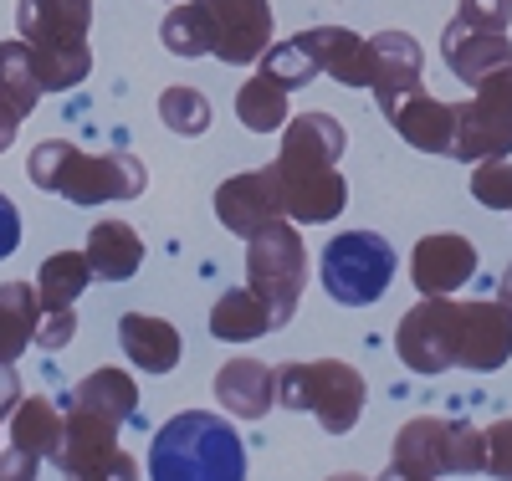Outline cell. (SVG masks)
<instances>
[{
    "instance_id": "cell-1",
    "label": "cell",
    "mask_w": 512,
    "mask_h": 481,
    "mask_svg": "<svg viewBox=\"0 0 512 481\" xmlns=\"http://www.w3.org/2000/svg\"><path fill=\"white\" fill-rule=\"evenodd\" d=\"M344 123L333 113L313 108V113H297L282 123V149L267 164L277 195H282V215L292 226H328L344 215L349 205V180L338 159H344Z\"/></svg>"
},
{
    "instance_id": "cell-2",
    "label": "cell",
    "mask_w": 512,
    "mask_h": 481,
    "mask_svg": "<svg viewBox=\"0 0 512 481\" xmlns=\"http://www.w3.org/2000/svg\"><path fill=\"white\" fill-rule=\"evenodd\" d=\"M26 180L36 190H47L67 205H118V200H139L149 174L134 154H88L67 139H47L36 144L26 159Z\"/></svg>"
},
{
    "instance_id": "cell-3",
    "label": "cell",
    "mask_w": 512,
    "mask_h": 481,
    "mask_svg": "<svg viewBox=\"0 0 512 481\" xmlns=\"http://www.w3.org/2000/svg\"><path fill=\"white\" fill-rule=\"evenodd\" d=\"M93 0H16V36L26 41L41 93H72L88 82Z\"/></svg>"
},
{
    "instance_id": "cell-4",
    "label": "cell",
    "mask_w": 512,
    "mask_h": 481,
    "mask_svg": "<svg viewBox=\"0 0 512 481\" xmlns=\"http://www.w3.org/2000/svg\"><path fill=\"white\" fill-rule=\"evenodd\" d=\"M149 481H246V446L226 415L180 410L154 430Z\"/></svg>"
},
{
    "instance_id": "cell-5",
    "label": "cell",
    "mask_w": 512,
    "mask_h": 481,
    "mask_svg": "<svg viewBox=\"0 0 512 481\" xmlns=\"http://www.w3.org/2000/svg\"><path fill=\"white\" fill-rule=\"evenodd\" d=\"M277 405L297 415H318L328 435H349L364 420L369 384L344 359H318V364H282L277 369Z\"/></svg>"
},
{
    "instance_id": "cell-6",
    "label": "cell",
    "mask_w": 512,
    "mask_h": 481,
    "mask_svg": "<svg viewBox=\"0 0 512 481\" xmlns=\"http://www.w3.org/2000/svg\"><path fill=\"white\" fill-rule=\"evenodd\" d=\"M390 466L405 471L410 481L472 476L482 471V430L472 420H441V415L405 420L390 446Z\"/></svg>"
},
{
    "instance_id": "cell-7",
    "label": "cell",
    "mask_w": 512,
    "mask_h": 481,
    "mask_svg": "<svg viewBox=\"0 0 512 481\" xmlns=\"http://www.w3.org/2000/svg\"><path fill=\"white\" fill-rule=\"evenodd\" d=\"M246 287L267 302L272 328H287L308 287V246L292 221H272L246 241Z\"/></svg>"
},
{
    "instance_id": "cell-8",
    "label": "cell",
    "mask_w": 512,
    "mask_h": 481,
    "mask_svg": "<svg viewBox=\"0 0 512 481\" xmlns=\"http://www.w3.org/2000/svg\"><path fill=\"white\" fill-rule=\"evenodd\" d=\"M323 292L344 308H374L395 282V246L379 231H338L318 261Z\"/></svg>"
},
{
    "instance_id": "cell-9",
    "label": "cell",
    "mask_w": 512,
    "mask_h": 481,
    "mask_svg": "<svg viewBox=\"0 0 512 481\" xmlns=\"http://www.w3.org/2000/svg\"><path fill=\"white\" fill-rule=\"evenodd\" d=\"M456 113V139L451 159L482 164V159H507L512 154V67L482 77L466 103H451Z\"/></svg>"
},
{
    "instance_id": "cell-10",
    "label": "cell",
    "mask_w": 512,
    "mask_h": 481,
    "mask_svg": "<svg viewBox=\"0 0 512 481\" xmlns=\"http://www.w3.org/2000/svg\"><path fill=\"white\" fill-rule=\"evenodd\" d=\"M456 297H420L395 328V354L415 374H446L456 369Z\"/></svg>"
},
{
    "instance_id": "cell-11",
    "label": "cell",
    "mask_w": 512,
    "mask_h": 481,
    "mask_svg": "<svg viewBox=\"0 0 512 481\" xmlns=\"http://www.w3.org/2000/svg\"><path fill=\"white\" fill-rule=\"evenodd\" d=\"M210 31V57L226 67H246L272 47V6L267 0H195Z\"/></svg>"
},
{
    "instance_id": "cell-12",
    "label": "cell",
    "mask_w": 512,
    "mask_h": 481,
    "mask_svg": "<svg viewBox=\"0 0 512 481\" xmlns=\"http://www.w3.org/2000/svg\"><path fill=\"white\" fill-rule=\"evenodd\" d=\"M512 359V313L502 302H461L456 318V369L466 374H497Z\"/></svg>"
},
{
    "instance_id": "cell-13",
    "label": "cell",
    "mask_w": 512,
    "mask_h": 481,
    "mask_svg": "<svg viewBox=\"0 0 512 481\" xmlns=\"http://www.w3.org/2000/svg\"><path fill=\"white\" fill-rule=\"evenodd\" d=\"M216 221L231 236H241V241H251L256 231H267L272 221H287L272 169H246V174L221 180V190H216Z\"/></svg>"
},
{
    "instance_id": "cell-14",
    "label": "cell",
    "mask_w": 512,
    "mask_h": 481,
    "mask_svg": "<svg viewBox=\"0 0 512 481\" xmlns=\"http://www.w3.org/2000/svg\"><path fill=\"white\" fill-rule=\"evenodd\" d=\"M477 277V246L456 236V231H436L420 236L415 256H410V282L420 297H456L466 282Z\"/></svg>"
},
{
    "instance_id": "cell-15",
    "label": "cell",
    "mask_w": 512,
    "mask_h": 481,
    "mask_svg": "<svg viewBox=\"0 0 512 481\" xmlns=\"http://www.w3.org/2000/svg\"><path fill=\"white\" fill-rule=\"evenodd\" d=\"M297 47L308 52V62L333 77L338 87H369L374 77V62H369V36L349 31V26H308L292 36Z\"/></svg>"
},
{
    "instance_id": "cell-16",
    "label": "cell",
    "mask_w": 512,
    "mask_h": 481,
    "mask_svg": "<svg viewBox=\"0 0 512 481\" xmlns=\"http://www.w3.org/2000/svg\"><path fill=\"white\" fill-rule=\"evenodd\" d=\"M384 118H390V128L420 154H451V139H456V113L451 103L431 98L425 87H415V93H400L395 103L379 108Z\"/></svg>"
},
{
    "instance_id": "cell-17",
    "label": "cell",
    "mask_w": 512,
    "mask_h": 481,
    "mask_svg": "<svg viewBox=\"0 0 512 481\" xmlns=\"http://www.w3.org/2000/svg\"><path fill=\"white\" fill-rule=\"evenodd\" d=\"M441 57L466 87H477L482 77L512 67V41H507V31H482V26L451 21L441 31Z\"/></svg>"
},
{
    "instance_id": "cell-18",
    "label": "cell",
    "mask_w": 512,
    "mask_h": 481,
    "mask_svg": "<svg viewBox=\"0 0 512 481\" xmlns=\"http://www.w3.org/2000/svg\"><path fill=\"white\" fill-rule=\"evenodd\" d=\"M369 62H374V77H369V93L374 103H395L400 93H415L420 72H425V57H420V41L410 31H379L369 36Z\"/></svg>"
},
{
    "instance_id": "cell-19",
    "label": "cell",
    "mask_w": 512,
    "mask_h": 481,
    "mask_svg": "<svg viewBox=\"0 0 512 481\" xmlns=\"http://www.w3.org/2000/svg\"><path fill=\"white\" fill-rule=\"evenodd\" d=\"M118 451V425L93 415V410H82V405H67L62 415V435H57V451L47 456L62 476H77V471H88L98 461H108Z\"/></svg>"
},
{
    "instance_id": "cell-20",
    "label": "cell",
    "mask_w": 512,
    "mask_h": 481,
    "mask_svg": "<svg viewBox=\"0 0 512 481\" xmlns=\"http://www.w3.org/2000/svg\"><path fill=\"white\" fill-rule=\"evenodd\" d=\"M216 400L236 420H262L277 405V369L262 359H231L216 374Z\"/></svg>"
},
{
    "instance_id": "cell-21",
    "label": "cell",
    "mask_w": 512,
    "mask_h": 481,
    "mask_svg": "<svg viewBox=\"0 0 512 481\" xmlns=\"http://www.w3.org/2000/svg\"><path fill=\"white\" fill-rule=\"evenodd\" d=\"M118 343H123L128 364L144 369V374H169L180 364V354H185L180 328L154 318V313H123L118 318Z\"/></svg>"
},
{
    "instance_id": "cell-22",
    "label": "cell",
    "mask_w": 512,
    "mask_h": 481,
    "mask_svg": "<svg viewBox=\"0 0 512 481\" xmlns=\"http://www.w3.org/2000/svg\"><path fill=\"white\" fill-rule=\"evenodd\" d=\"M82 256H88L93 277H103V282H128V277L144 267V241H139V231L128 226V221H98V226L88 231V246H82Z\"/></svg>"
},
{
    "instance_id": "cell-23",
    "label": "cell",
    "mask_w": 512,
    "mask_h": 481,
    "mask_svg": "<svg viewBox=\"0 0 512 481\" xmlns=\"http://www.w3.org/2000/svg\"><path fill=\"white\" fill-rule=\"evenodd\" d=\"M67 405H82V410H93V415H103V420H113L123 430V425L139 420V384L128 379L123 369L108 364V369H93L88 379H77Z\"/></svg>"
},
{
    "instance_id": "cell-24",
    "label": "cell",
    "mask_w": 512,
    "mask_h": 481,
    "mask_svg": "<svg viewBox=\"0 0 512 481\" xmlns=\"http://www.w3.org/2000/svg\"><path fill=\"white\" fill-rule=\"evenodd\" d=\"M210 333L221 343H256L262 333H272V313L251 287H231V292L216 297V308H210Z\"/></svg>"
},
{
    "instance_id": "cell-25",
    "label": "cell",
    "mask_w": 512,
    "mask_h": 481,
    "mask_svg": "<svg viewBox=\"0 0 512 481\" xmlns=\"http://www.w3.org/2000/svg\"><path fill=\"white\" fill-rule=\"evenodd\" d=\"M41 323V302L31 282H6L0 287V364H16Z\"/></svg>"
},
{
    "instance_id": "cell-26",
    "label": "cell",
    "mask_w": 512,
    "mask_h": 481,
    "mask_svg": "<svg viewBox=\"0 0 512 481\" xmlns=\"http://www.w3.org/2000/svg\"><path fill=\"white\" fill-rule=\"evenodd\" d=\"M93 282V267H88V256L82 251H57L41 261V272H36V302H41V313H57V308H77V297L88 292Z\"/></svg>"
},
{
    "instance_id": "cell-27",
    "label": "cell",
    "mask_w": 512,
    "mask_h": 481,
    "mask_svg": "<svg viewBox=\"0 0 512 481\" xmlns=\"http://www.w3.org/2000/svg\"><path fill=\"white\" fill-rule=\"evenodd\" d=\"M236 118L251 128V134H282L287 113V87H277L267 72H251L236 93Z\"/></svg>"
},
{
    "instance_id": "cell-28",
    "label": "cell",
    "mask_w": 512,
    "mask_h": 481,
    "mask_svg": "<svg viewBox=\"0 0 512 481\" xmlns=\"http://www.w3.org/2000/svg\"><path fill=\"white\" fill-rule=\"evenodd\" d=\"M57 435H62V410L47 395H21V405L11 410V446L36 451L47 461L57 451Z\"/></svg>"
},
{
    "instance_id": "cell-29",
    "label": "cell",
    "mask_w": 512,
    "mask_h": 481,
    "mask_svg": "<svg viewBox=\"0 0 512 481\" xmlns=\"http://www.w3.org/2000/svg\"><path fill=\"white\" fill-rule=\"evenodd\" d=\"M41 103V82H36V67H31V52L26 41H0V108L26 118L31 108Z\"/></svg>"
},
{
    "instance_id": "cell-30",
    "label": "cell",
    "mask_w": 512,
    "mask_h": 481,
    "mask_svg": "<svg viewBox=\"0 0 512 481\" xmlns=\"http://www.w3.org/2000/svg\"><path fill=\"white\" fill-rule=\"evenodd\" d=\"M159 41H164V52H175L185 62L210 57V31H205V21L195 11V0H180V6L159 21Z\"/></svg>"
},
{
    "instance_id": "cell-31",
    "label": "cell",
    "mask_w": 512,
    "mask_h": 481,
    "mask_svg": "<svg viewBox=\"0 0 512 481\" xmlns=\"http://www.w3.org/2000/svg\"><path fill=\"white\" fill-rule=\"evenodd\" d=\"M159 118L169 123V134L200 139L210 128V98L195 93V87H164V93H159Z\"/></svg>"
},
{
    "instance_id": "cell-32",
    "label": "cell",
    "mask_w": 512,
    "mask_h": 481,
    "mask_svg": "<svg viewBox=\"0 0 512 481\" xmlns=\"http://www.w3.org/2000/svg\"><path fill=\"white\" fill-rule=\"evenodd\" d=\"M256 72H267L277 87H287V93H297V87H308L318 77V67L308 62V52L297 47V41H277V47H267L262 57H256Z\"/></svg>"
},
{
    "instance_id": "cell-33",
    "label": "cell",
    "mask_w": 512,
    "mask_h": 481,
    "mask_svg": "<svg viewBox=\"0 0 512 481\" xmlns=\"http://www.w3.org/2000/svg\"><path fill=\"white\" fill-rule=\"evenodd\" d=\"M472 195L482 200V210H512V164L507 159L472 164Z\"/></svg>"
},
{
    "instance_id": "cell-34",
    "label": "cell",
    "mask_w": 512,
    "mask_h": 481,
    "mask_svg": "<svg viewBox=\"0 0 512 481\" xmlns=\"http://www.w3.org/2000/svg\"><path fill=\"white\" fill-rule=\"evenodd\" d=\"M482 471L497 481H512V415L482 430Z\"/></svg>"
},
{
    "instance_id": "cell-35",
    "label": "cell",
    "mask_w": 512,
    "mask_h": 481,
    "mask_svg": "<svg viewBox=\"0 0 512 481\" xmlns=\"http://www.w3.org/2000/svg\"><path fill=\"white\" fill-rule=\"evenodd\" d=\"M456 21L482 26V31H507V21H512V0H456Z\"/></svg>"
},
{
    "instance_id": "cell-36",
    "label": "cell",
    "mask_w": 512,
    "mask_h": 481,
    "mask_svg": "<svg viewBox=\"0 0 512 481\" xmlns=\"http://www.w3.org/2000/svg\"><path fill=\"white\" fill-rule=\"evenodd\" d=\"M77 338V308H57V313H41L36 323V348H47V354H57V348H67Z\"/></svg>"
},
{
    "instance_id": "cell-37",
    "label": "cell",
    "mask_w": 512,
    "mask_h": 481,
    "mask_svg": "<svg viewBox=\"0 0 512 481\" xmlns=\"http://www.w3.org/2000/svg\"><path fill=\"white\" fill-rule=\"evenodd\" d=\"M62 481H139V466H134V456H128V451H113L108 461L77 471V476H62Z\"/></svg>"
},
{
    "instance_id": "cell-38",
    "label": "cell",
    "mask_w": 512,
    "mask_h": 481,
    "mask_svg": "<svg viewBox=\"0 0 512 481\" xmlns=\"http://www.w3.org/2000/svg\"><path fill=\"white\" fill-rule=\"evenodd\" d=\"M36 476H41V456L36 451H21V446L0 451V481H36Z\"/></svg>"
},
{
    "instance_id": "cell-39",
    "label": "cell",
    "mask_w": 512,
    "mask_h": 481,
    "mask_svg": "<svg viewBox=\"0 0 512 481\" xmlns=\"http://www.w3.org/2000/svg\"><path fill=\"white\" fill-rule=\"evenodd\" d=\"M16 246H21V215H16V205L6 195H0V261H6Z\"/></svg>"
},
{
    "instance_id": "cell-40",
    "label": "cell",
    "mask_w": 512,
    "mask_h": 481,
    "mask_svg": "<svg viewBox=\"0 0 512 481\" xmlns=\"http://www.w3.org/2000/svg\"><path fill=\"white\" fill-rule=\"evenodd\" d=\"M16 405H21V379L11 364H0V420H11Z\"/></svg>"
},
{
    "instance_id": "cell-41",
    "label": "cell",
    "mask_w": 512,
    "mask_h": 481,
    "mask_svg": "<svg viewBox=\"0 0 512 481\" xmlns=\"http://www.w3.org/2000/svg\"><path fill=\"white\" fill-rule=\"evenodd\" d=\"M16 134H21V118H16V113H6V108H0V154H6V149L16 144Z\"/></svg>"
},
{
    "instance_id": "cell-42",
    "label": "cell",
    "mask_w": 512,
    "mask_h": 481,
    "mask_svg": "<svg viewBox=\"0 0 512 481\" xmlns=\"http://www.w3.org/2000/svg\"><path fill=\"white\" fill-rule=\"evenodd\" d=\"M497 302L512 313V261H507V272H502V282H497Z\"/></svg>"
},
{
    "instance_id": "cell-43",
    "label": "cell",
    "mask_w": 512,
    "mask_h": 481,
    "mask_svg": "<svg viewBox=\"0 0 512 481\" xmlns=\"http://www.w3.org/2000/svg\"><path fill=\"white\" fill-rule=\"evenodd\" d=\"M328 481H369V476H359V471H338V476H328Z\"/></svg>"
},
{
    "instance_id": "cell-44",
    "label": "cell",
    "mask_w": 512,
    "mask_h": 481,
    "mask_svg": "<svg viewBox=\"0 0 512 481\" xmlns=\"http://www.w3.org/2000/svg\"><path fill=\"white\" fill-rule=\"evenodd\" d=\"M379 481H410V476H405V471H395V466H390V471H384V476H379Z\"/></svg>"
}]
</instances>
